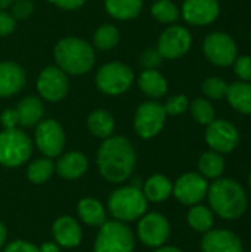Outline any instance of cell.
<instances>
[{"label": "cell", "instance_id": "cell-48", "mask_svg": "<svg viewBox=\"0 0 251 252\" xmlns=\"http://www.w3.org/2000/svg\"><path fill=\"white\" fill-rule=\"evenodd\" d=\"M250 40H251V35H250Z\"/></svg>", "mask_w": 251, "mask_h": 252}, {"label": "cell", "instance_id": "cell-12", "mask_svg": "<svg viewBox=\"0 0 251 252\" xmlns=\"http://www.w3.org/2000/svg\"><path fill=\"white\" fill-rule=\"evenodd\" d=\"M192 46V35L188 28L182 25H167L160 34L157 41V50L163 59L175 61L185 56Z\"/></svg>", "mask_w": 251, "mask_h": 252}, {"label": "cell", "instance_id": "cell-41", "mask_svg": "<svg viewBox=\"0 0 251 252\" xmlns=\"http://www.w3.org/2000/svg\"><path fill=\"white\" fill-rule=\"evenodd\" d=\"M0 123L3 126V130H10V128H18L19 127V120L15 108H7L0 112Z\"/></svg>", "mask_w": 251, "mask_h": 252}, {"label": "cell", "instance_id": "cell-15", "mask_svg": "<svg viewBox=\"0 0 251 252\" xmlns=\"http://www.w3.org/2000/svg\"><path fill=\"white\" fill-rule=\"evenodd\" d=\"M206 142L215 152L228 154L238 146L240 133L232 123L226 120H215L207 126Z\"/></svg>", "mask_w": 251, "mask_h": 252}, {"label": "cell", "instance_id": "cell-39", "mask_svg": "<svg viewBox=\"0 0 251 252\" xmlns=\"http://www.w3.org/2000/svg\"><path fill=\"white\" fill-rule=\"evenodd\" d=\"M3 252H40L38 247L25 239H15L4 245Z\"/></svg>", "mask_w": 251, "mask_h": 252}, {"label": "cell", "instance_id": "cell-24", "mask_svg": "<svg viewBox=\"0 0 251 252\" xmlns=\"http://www.w3.org/2000/svg\"><path fill=\"white\" fill-rule=\"evenodd\" d=\"M89 133L101 140H105L114 134L115 130V120L111 112L105 109H95L87 115L86 120Z\"/></svg>", "mask_w": 251, "mask_h": 252}, {"label": "cell", "instance_id": "cell-26", "mask_svg": "<svg viewBox=\"0 0 251 252\" xmlns=\"http://www.w3.org/2000/svg\"><path fill=\"white\" fill-rule=\"evenodd\" d=\"M105 12L115 21H132L143 9V0H104Z\"/></svg>", "mask_w": 251, "mask_h": 252}, {"label": "cell", "instance_id": "cell-6", "mask_svg": "<svg viewBox=\"0 0 251 252\" xmlns=\"http://www.w3.org/2000/svg\"><path fill=\"white\" fill-rule=\"evenodd\" d=\"M93 252H133L136 248V235L127 226L117 220H107L98 227Z\"/></svg>", "mask_w": 251, "mask_h": 252}, {"label": "cell", "instance_id": "cell-8", "mask_svg": "<svg viewBox=\"0 0 251 252\" xmlns=\"http://www.w3.org/2000/svg\"><path fill=\"white\" fill-rule=\"evenodd\" d=\"M166 120H167V114L164 111L163 103H160L158 100L142 102L136 108L133 115L135 133L143 140L154 139L164 128Z\"/></svg>", "mask_w": 251, "mask_h": 252}, {"label": "cell", "instance_id": "cell-25", "mask_svg": "<svg viewBox=\"0 0 251 252\" xmlns=\"http://www.w3.org/2000/svg\"><path fill=\"white\" fill-rule=\"evenodd\" d=\"M142 192L148 202H164L173 195V183L164 174H152L145 180Z\"/></svg>", "mask_w": 251, "mask_h": 252}, {"label": "cell", "instance_id": "cell-13", "mask_svg": "<svg viewBox=\"0 0 251 252\" xmlns=\"http://www.w3.org/2000/svg\"><path fill=\"white\" fill-rule=\"evenodd\" d=\"M203 52L206 58L217 66H229L235 62L238 56V47L234 38L223 32H210L203 43Z\"/></svg>", "mask_w": 251, "mask_h": 252}, {"label": "cell", "instance_id": "cell-3", "mask_svg": "<svg viewBox=\"0 0 251 252\" xmlns=\"http://www.w3.org/2000/svg\"><path fill=\"white\" fill-rule=\"evenodd\" d=\"M207 193L210 207L225 220L240 219L247 210V195L235 180L219 179L209 188Z\"/></svg>", "mask_w": 251, "mask_h": 252}, {"label": "cell", "instance_id": "cell-43", "mask_svg": "<svg viewBox=\"0 0 251 252\" xmlns=\"http://www.w3.org/2000/svg\"><path fill=\"white\" fill-rule=\"evenodd\" d=\"M38 251L40 252H61V247L55 242V241H52V242H49V241H46V242H43L40 247H38Z\"/></svg>", "mask_w": 251, "mask_h": 252}, {"label": "cell", "instance_id": "cell-28", "mask_svg": "<svg viewBox=\"0 0 251 252\" xmlns=\"http://www.w3.org/2000/svg\"><path fill=\"white\" fill-rule=\"evenodd\" d=\"M55 174V162L50 158L41 157L33 159L27 167V179L30 183L36 186H41L47 183Z\"/></svg>", "mask_w": 251, "mask_h": 252}, {"label": "cell", "instance_id": "cell-19", "mask_svg": "<svg viewBox=\"0 0 251 252\" xmlns=\"http://www.w3.org/2000/svg\"><path fill=\"white\" fill-rule=\"evenodd\" d=\"M89 170V159L80 151L62 152L55 162V173L64 180H78Z\"/></svg>", "mask_w": 251, "mask_h": 252}, {"label": "cell", "instance_id": "cell-45", "mask_svg": "<svg viewBox=\"0 0 251 252\" xmlns=\"http://www.w3.org/2000/svg\"><path fill=\"white\" fill-rule=\"evenodd\" d=\"M154 252H182V250H179V248H176V247H166V245H163V247H160V248H155V251Z\"/></svg>", "mask_w": 251, "mask_h": 252}, {"label": "cell", "instance_id": "cell-38", "mask_svg": "<svg viewBox=\"0 0 251 252\" xmlns=\"http://www.w3.org/2000/svg\"><path fill=\"white\" fill-rule=\"evenodd\" d=\"M234 71L241 81H251V56L243 55L237 56L234 62Z\"/></svg>", "mask_w": 251, "mask_h": 252}, {"label": "cell", "instance_id": "cell-27", "mask_svg": "<svg viewBox=\"0 0 251 252\" xmlns=\"http://www.w3.org/2000/svg\"><path fill=\"white\" fill-rule=\"evenodd\" d=\"M226 99L235 111L251 115V84L249 81L240 80L229 84Z\"/></svg>", "mask_w": 251, "mask_h": 252}, {"label": "cell", "instance_id": "cell-32", "mask_svg": "<svg viewBox=\"0 0 251 252\" xmlns=\"http://www.w3.org/2000/svg\"><path fill=\"white\" fill-rule=\"evenodd\" d=\"M186 220H188V224L191 226V229H194L195 232H200V233L209 232L215 221L213 213L207 207L200 205V204H195L191 207V210L188 211Z\"/></svg>", "mask_w": 251, "mask_h": 252}, {"label": "cell", "instance_id": "cell-42", "mask_svg": "<svg viewBox=\"0 0 251 252\" xmlns=\"http://www.w3.org/2000/svg\"><path fill=\"white\" fill-rule=\"evenodd\" d=\"M53 6L62 10H77L80 9L87 0H49Z\"/></svg>", "mask_w": 251, "mask_h": 252}, {"label": "cell", "instance_id": "cell-34", "mask_svg": "<svg viewBox=\"0 0 251 252\" xmlns=\"http://www.w3.org/2000/svg\"><path fill=\"white\" fill-rule=\"evenodd\" d=\"M228 87H229V84L223 78H220V77H209V78H206L203 81L201 90H203L204 96H207L209 99L219 100V99L226 97Z\"/></svg>", "mask_w": 251, "mask_h": 252}, {"label": "cell", "instance_id": "cell-9", "mask_svg": "<svg viewBox=\"0 0 251 252\" xmlns=\"http://www.w3.org/2000/svg\"><path fill=\"white\" fill-rule=\"evenodd\" d=\"M34 146L46 158H58L65 149V131L55 118H43L34 130Z\"/></svg>", "mask_w": 251, "mask_h": 252}, {"label": "cell", "instance_id": "cell-36", "mask_svg": "<svg viewBox=\"0 0 251 252\" xmlns=\"http://www.w3.org/2000/svg\"><path fill=\"white\" fill-rule=\"evenodd\" d=\"M163 62V56L157 50V47L145 49L139 56V65L143 69H157Z\"/></svg>", "mask_w": 251, "mask_h": 252}, {"label": "cell", "instance_id": "cell-4", "mask_svg": "<svg viewBox=\"0 0 251 252\" xmlns=\"http://www.w3.org/2000/svg\"><path fill=\"white\" fill-rule=\"evenodd\" d=\"M107 211L112 220L121 223L138 221L148 213V199L138 185H120L108 196Z\"/></svg>", "mask_w": 251, "mask_h": 252}, {"label": "cell", "instance_id": "cell-5", "mask_svg": "<svg viewBox=\"0 0 251 252\" xmlns=\"http://www.w3.org/2000/svg\"><path fill=\"white\" fill-rule=\"evenodd\" d=\"M34 143L31 137L18 128L0 131V165L6 168H18L30 161Z\"/></svg>", "mask_w": 251, "mask_h": 252}, {"label": "cell", "instance_id": "cell-46", "mask_svg": "<svg viewBox=\"0 0 251 252\" xmlns=\"http://www.w3.org/2000/svg\"><path fill=\"white\" fill-rule=\"evenodd\" d=\"M15 0H0V10H6L10 7V4L13 3Z\"/></svg>", "mask_w": 251, "mask_h": 252}, {"label": "cell", "instance_id": "cell-16", "mask_svg": "<svg viewBox=\"0 0 251 252\" xmlns=\"http://www.w3.org/2000/svg\"><path fill=\"white\" fill-rule=\"evenodd\" d=\"M220 13L217 0H185L180 9V16L186 24L194 27H206L213 24Z\"/></svg>", "mask_w": 251, "mask_h": 252}, {"label": "cell", "instance_id": "cell-29", "mask_svg": "<svg viewBox=\"0 0 251 252\" xmlns=\"http://www.w3.org/2000/svg\"><path fill=\"white\" fill-rule=\"evenodd\" d=\"M120 38H121V34L115 25L101 24L93 32L92 46L95 47V50L108 52V50H112L114 47H117V44L120 43Z\"/></svg>", "mask_w": 251, "mask_h": 252}, {"label": "cell", "instance_id": "cell-18", "mask_svg": "<svg viewBox=\"0 0 251 252\" xmlns=\"http://www.w3.org/2000/svg\"><path fill=\"white\" fill-rule=\"evenodd\" d=\"M27 84L24 68L10 61L0 62V99L12 97L22 92Z\"/></svg>", "mask_w": 251, "mask_h": 252}, {"label": "cell", "instance_id": "cell-11", "mask_svg": "<svg viewBox=\"0 0 251 252\" xmlns=\"http://www.w3.org/2000/svg\"><path fill=\"white\" fill-rule=\"evenodd\" d=\"M37 93L46 102L56 103L67 97L70 92V78L59 66L49 65L44 66L37 75L36 81Z\"/></svg>", "mask_w": 251, "mask_h": 252}, {"label": "cell", "instance_id": "cell-20", "mask_svg": "<svg viewBox=\"0 0 251 252\" xmlns=\"http://www.w3.org/2000/svg\"><path fill=\"white\" fill-rule=\"evenodd\" d=\"M201 251L203 252H243L241 239L223 229L209 230L201 239Z\"/></svg>", "mask_w": 251, "mask_h": 252}, {"label": "cell", "instance_id": "cell-40", "mask_svg": "<svg viewBox=\"0 0 251 252\" xmlns=\"http://www.w3.org/2000/svg\"><path fill=\"white\" fill-rule=\"evenodd\" d=\"M16 28V21L15 18L6 12V10H0V38L10 35Z\"/></svg>", "mask_w": 251, "mask_h": 252}, {"label": "cell", "instance_id": "cell-21", "mask_svg": "<svg viewBox=\"0 0 251 252\" xmlns=\"http://www.w3.org/2000/svg\"><path fill=\"white\" fill-rule=\"evenodd\" d=\"M107 207L96 198L86 196L77 204V216L81 223L89 227H101L108 220Z\"/></svg>", "mask_w": 251, "mask_h": 252}, {"label": "cell", "instance_id": "cell-30", "mask_svg": "<svg viewBox=\"0 0 251 252\" xmlns=\"http://www.w3.org/2000/svg\"><path fill=\"white\" fill-rule=\"evenodd\" d=\"M198 170L206 179H219L225 170V161L215 151L204 152L198 159Z\"/></svg>", "mask_w": 251, "mask_h": 252}, {"label": "cell", "instance_id": "cell-31", "mask_svg": "<svg viewBox=\"0 0 251 252\" xmlns=\"http://www.w3.org/2000/svg\"><path fill=\"white\" fill-rule=\"evenodd\" d=\"M151 15L164 25H173L180 18V9L172 0H157L151 6Z\"/></svg>", "mask_w": 251, "mask_h": 252}, {"label": "cell", "instance_id": "cell-33", "mask_svg": "<svg viewBox=\"0 0 251 252\" xmlns=\"http://www.w3.org/2000/svg\"><path fill=\"white\" fill-rule=\"evenodd\" d=\"M189 109H191L192 118L198 124L209 126L216 120V112H215L213 105L204 97H198V99L192 100V103H189Z\"/></svg>", "mask_w": 251, "mask_h": 252}, {"label": "cell", "instance_id": "cell-14", "mask_svg": "<svg viewBox=\"0 0 251 252\" xmlns=\"http://www.w3.org/2000/svg\"><path fill=\"white\" fill-rule=\"evenodd\" d=\"M209 192L206 177L200 173H185L173 185V196L183 205L192 207L201 202Z\"/></svg>", "mask_w": 251, "mask_h": 252}, {"label": "cell", "instance_id": "cell-44", "mask_svg": "<svg viewBox=\"0 0 251 252\" xmlns=\"http://www.w3.org/2000/svg\"><path fill=\"white\" fill-rule=\"evenodd\" d=\"M6 244H7V227L4 226V223L0 221V251L4 248Z\"/></svg>", "mask_w": 251, "mask_h": 252}, {"label": "cell", "instance_id": "cell-17", "mask_svg": "<svg viewBox=\"0 0 251 252\" xmlns=\"http://www.w3.org/2000/svg\"><path fill=\"white\" fill-rule=\"evenodd\" d=\"M53 241L65 250L80 247L83 241V229L77 219L71 216H59L52 224Z\"/></svg>", "mask_w": 251, "mask_h": 252}, {"label": "cell", "instance_id": "cell-37", "mask_svg": "<svg viewBox=\"0 0 251 252\" xmlns=\"http://www.w3.org/2000/svg\"><path fill=\"white\" fill-rule=\"evenodd\" d=\"M9 9H10L9 13L15 18V21H18V19L22 21L33 15L34 4H33V0H15Z\"/></svg>", "mask_w": 251, "mask_h": 252}, {"label": "cell", "instance_id": "cell-7", "mask_svg": "<svg viewBox=\"0 0 251 252\" xmlns=\"http://www.w3.org/2000/svg\"><path fill=\"white\" fill-rule=\"evenodd\" d=\"M95 83L98 90L104 94L121 96L132 89L135 83V74L127 63L112 61L104 63L96 71Z\"/></svg>", "mask_w": 251, "mask_h": 252}, {"label": "cell", "instance_id": "cell-23", "mask_svg": "<svg viewBox=\"0 0 251 252\" xmlns=\"http://www.w3.org/2000/svg\"><path fill=\"white\" fill-rule=\"evenodd\" d=\"M16 114L19 120V127L30 128L36 127L44 118V105L37 96H25L16 105Z\"/></svg>", "mask_w": 251, "mask_h": 252}, {"label": "cell", "instance_id": "cell-47", "mask_svg": "<svg viewBox=\"0 0 251 252\" xmlns=\"http://www.w3.org/2000/svg\"><path fill=\"white\" fill-rule=\"evenodd\" d=\"M249 183H250V186H251V173H250V177H249Z\"/></svg>", "mask_w": 251, "mask_h": 252}, {"label": "cell", "instance_id": "cell-35", "mask_svg": "<svg viewBox=\"0 0 251 252\" xmlns=\"http://www.w3.org/2000/svg\"><path fill=\"white\" fill-rule=\"evenodd\" d=\"M163 106H164V111H166L167 115L176 117V115H180V114H183V112H186L189 109V100H188V97L185 94L178 93V94L170 96Z\"/></svg>", "mask_w": 251, "mask_h": 252}, {"label": "cell", "instance_id": "cell-1", "mask_svg": "<svg viewBox=\"0 0 251 252\" xmlns=\"http://www.w3.org/2000/svg\"><path fill=\"white\" fill-rule=\"evenodd\" d=\"M138 162V154L133 143L126 136H111L102 140L98 154L96 165L99 174L112 185L127 182Z\"/></svg>", "mask_w": 251, "mask_h": 252}, {"label": "cell", "instance_id": "cell-10", "mask_svg": "<svg viewBox=\"0 0 251 252\" xmlns=\"http://www.w3.org/2000/svg\"><path fill=\"white\" fill-rule=\"evenodd\" d=\"M172 233L169 220L161 213H145L136 226V239L148 248H160L166 245Z\"/></svg>", "mask_w": 251, "mask_h": 252}, {"label": "cell", "instance_id": "cell-2", "mask_svg": "<svg viewBox=\"0 0 251 252\" xmlns=\"http://www.w3.org/2000/svg\"><path fill=\"white\" fill-rule=\"evenodd\" d=\"M53 59L65 74L78 77L90 72L95 66L96 50L92 43L77 35H67L58 40L53 47Z\"/></svg>", "mask_w": 251, "mask_h": 252}, {"label": "cell", "instance_id": "cell-22", "mask_svg": "<svg viewBox=\"0 0 251 252\" xmlns=\"http://www.w3.org/2000/svg\"><path fill=\"white\" fill-rule=\"evenodd\" d=\"M136 83H138L139 90L146 97H149V100L161 99L169 90L167 80L158 69H143L139 74Z\"/></svg>", "mask_w": 251, "mask_h": 252}]
</instances>
